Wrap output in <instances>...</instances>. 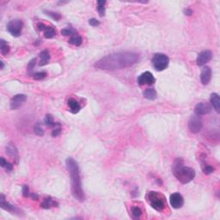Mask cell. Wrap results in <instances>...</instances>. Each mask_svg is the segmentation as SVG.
<instances>
[{
  "mask_svg": "<svg viewBox=\"0 0 220 220\" xmlns=\"http://www.w3.org/2000/svg\"><path fill=\"white\" fill-rule=\"evenodd\" d=\"M139 60V55L134 52H120L105 56L95 64L96 69L105 71L120 70L132 66Z\"/></svg>",
  "mask_w": 220,
  "mask_h": 220,
  "instance_id": "obj_1",
  "label": "cell"
},
{
  "mask_svg": "<svg viewBox=\"0 0 220 220\" xmlns=\"http://www.w3.org/2000/svg\"><path fill=\"white\" fill-rule=\"evenodd\" d=\"M66 168L71 176V193L75 199L80 202H84L85 200V194L84 189L82 187L81 176L80 169L77 161H75L72 157H68L65 161Z\"/></svg>",
  "mask_w": 220,
  "mask_h": 220,
  "instance_id": "obj_2",
  "label": "cell"
},
{
  "mask_svg": "<svg viewBox=\"0 0 220 220\" xmlns=\"http://www.w3.org/2000/svg\"><path fill=\"white\" fill-rule=\"evenodd\" d=\"M172 171L176 179L182 184L190 182L195 177L194 169L185 165L184 161L181 157H178L175 160L172 167Z\"/></svg>",
  "mask_w": 220,
  "mask_h": 220,
  "instance_id": "obj_3",
  "label": "cell"
},
{
  "mask_svg": "<svg viewBox=\"0 0 220 220\" xmlns=\"http://www.w3.org/2000/svg\"><path fill=\"white\" fill-rule=\"evenodd\" d=\"M147 201L149 202L151 207L157 212H162L165 208V199L163 196V194L157 192H155V191L149 192L147 194Z\"/></svg>",
  "mask_w": 220,
  "mask_h": 220,
  "instance_id": "obj_4",
  "label": "cell"
},
{
  "mask_svg": "<svg viewBox=\"0 0 220 220\" xmlns=\"http://www.w3.org/2000/svg\"><path fill=\"white\" fill-rule=\"evenodd\" d=\"M152 64L156 71H162L168 67L169 64V59L163 54H156L152 59Z\"/></svg>",
  "mask_w": 220,
  "mask_h": 220,
  "instance_id": "obj_5",
  "label": "cell"
},
{
  "mask_svg": "<svg viewBox=\"0 0 220 220\" xmlns=\"http://www.w3.org/2000/svg\"><path fill=\"white\" fill-rule=\"evenodd\" d=\"M23 27V23L20 19H15L10 21L7 24V30L10 32L11 35L15 37H18L22 33Z\"/></svg>",
  "mask_w": 220,
  "mask_h": 220,
  "instance_id": "obj_6",
  "label": "cell"
},
{
  "mask_svg": "<svg viewBox=\"0 0 220 220\" xmlns=\"http://www.w3.org/2000/svg\"><path fill=\"white\" fill-rule=\"evenodd\" d=\"M188 127L190 131L193 133H197L201 131L203 127V122L199 115H193L190 118L188 121Z\"/></svg>",
  "mask_w": 220,
  "mask_h": 220,
  "instance_id": "obj_7",
  "label": "cell"
},
{
  "mask_svg": "<svg viewBox=\"0 0 220 220\" xmlns=\"http://www.w3.org/2000/svg\"><path fill=\"white\" fill-rule=\"evenodd\" d=\"M156 82V79L150 71H146L140 75L138 78L139 85H152Z\"/></svg>",
  "mask_w": 220,
  "mask_h": 220,
  "instance_id": "obj_8",
  "label": "cell"
},
{
  "mask_svg": "<svg viewBox=\"0 0 220 220\" xmlns=\"http://www.w3.org/2000/svg\"><path fill=\"white\" fill-rule=\"evenodd\" d=\"M27 100V96L23 94H18V95H14L10 100V109L16 110L19 109L21 106Z\"/></svg>",
  "mask_w": 220,
  "mask_h": 220,
  "instance_id": "obj_9",
  "label": "cell"
},
{
  "mask_svg": "<svg viewBox=\"0 0 220 220\" xmlns=\"http://www.w3.org/2000/svg\"><path fill=\"white\" fill-rule=\"evenodd\" d=\"M169 201H170L171 207L173 208H175V209H179V208L182 207L183 204H184L183 197L179 193H172L169 197Z\"/></svg>",
  "mask_w": 220,
  "mask_h": 220,
  "instance_id": "obj_10",
  "label": "cell"
},
{
  "mask_svg": "<svg viewBox=\"0 0 220 220\" xmlns=\"http://www.w3.org/2000/svg\"><path fill=\"white\" fill-rule=\"evenodd\" d=\"M212 59V52L209 50H205L199 54L197 57V65L198 66H202L204 64H206L207 62Z\"/></svg>",
  "mask_w": 220,
  "mask_h": 220,
  "instance_id": "obj_11",
  "label": "cell"
},
{
  "mask_svg": "<svg viewBox=\"0 0 220 220\" xmlns=\"http://www.w3.org/2000/svg\"><path fill=\"white\" fill-rule=\"evenodd\" d=\"M0 206H1L2 209L7 211V212H10L12 214H17L20 212V210L18 208L14 207L13 205H11L9 202H7L3 194H1V196H0Z\"/></svg>",
  "mask_w": 220,
  "mask_h": 220,
  "instance_id": "obj_12",
  "label": "cell"
},
{
  "mask_svg": "<svg viewBox=\"0 0 220 220\" xmlns=\"http://www.w3.org/2000/svg\"><path fill=\"white\" fill-rule=\"evenodd\" d=\"M195 114L196 115L201 116V115H205L209 114L212 110V107L210 104H208L207 102H200L195 106Z\"/></svg>",
  "mask_w": 220,
  "mask_h": 220,
  "instance_id": "obj_13",
  "label": "cell"
},
{
  "mask_svg": "<svg viewBox=\"0 0 220 220\" xmlns=\"http://www.w3.org/2000/svg\"><path fill=\"white\" fill-rule=\"evenodd\" d=\"M5 152L8 156L11 157V159H13L14 161H16V163H18L19 161V154H18V151H17V147L14 146L12 143H9L7 145L6 148H5Z\"/></svg>",
  "mask_w": 220,
  "mask_h": 220,
  "instance_id": "obj_14",
  "label": "cell"
},
{
  "mask_svg": "<svg viewBox=\"0 0 220 220\" xmlns=\"http://www.w3.org/2000/svg\"><path fill=\"white\" fill-rule=\"evenodd\" d=\"M212 78V70L209 66H205L201 71L200 74V81L203 85H207Z\"/></svg>",
  "mask_w": 220,
  "mask_h": 220,
  "instance_id": "obj_15",
  "label": "cell"
},
{
  "mask_svg": "<svg viewBox=\"0 0 220 220\" xmlns=\"http://www.w3.org/2000/svg\"><path fill=\"white\" fill-rule=\"evenodd\" d=\"M211 103L212 105L214 108V109L219 113L220 111V99H219V95H217V93H212L211 95Z\"/></svg>",
  "mask_w": 220,
  "mask_h": 220,
  "instance_id": "obj_16",
  "label": "cell"
},
{
  "mask_svg": "<svg viewBox=\"0 0 220 220\" xmlns=\"http://www.w3.org/2000/svg\"><path fill=\"white\" fill-rule=\"evenodd\" d=\"M68 106H69V108L71 109V113H73V114H77V113H78V112L80 111V109H81L80 104H79L78 101H76L75 99H69V101H68Z\"/></svg>",
  "mask_w": 220,
  "mask_h": 220,
  "instance_id": "obj_17",
  "label": "cell"
},
{
  "mask_svg": "<svg viewBox=\"0 0 220 220\" xmlns=\"http://www.w3.org/2000/svg\"><path fill=\"white\" fill-rule=\"evenodd\" d=\"M40 65L43 66L45 64H47L50 60V54L48 50H43L40 54Z\"/></svg>",
  "mask_w": 220,
  "mask_h": 220,
  "instance_id": "obj_18",
  "label": "cell"
},
{
  "mask_svg": "<svg viewBox=\"0 0 220 220\" xmlns=\"http://www.w3.org/2000/svg\"><path fill=\"white\" fill-rule=\"evenodd\" d=\"M55 206H58L57 202H55L54 200H52L50 197L46 198L43 200V202L41 203V207L44 208V209H50L52 207H55Z\"/></svg>",
  "mask_w": 220,
  "mask_h": 220,
  "instance_id": "obj_19",
  "label": "cell"
},
{
  "mask_svg": "<svg viewBox=\"0 0 220 220\" xmlns=\"http://www.w3.org/2000/svg\"><path fill=\"white\" fill-rule=\"evenodd\" d=\"M143 95L145 98L148 100H155L156 98V92L154 89H147L144 91Z\"/></svg>",
  "mask_w": 220,
  "mask_h": 220,
  "instance_id": "obj_20",
  "label": "cell"
},
{
  "mask_svg": "<svg viewBox=\"0 0 220 220\" xmlns=\"http://www.w3.org/2000/svg\"><path fill=\"white\" fill-rule=\"evenodd\" d=\"M82 41H83V40H82V37L80 35L74 34V35H72V36L70 38L69 43L71 45H74L76 47H78V46H80V45L82 44Z\"/></svg>",
  "mask_w": 220,
  "mask_h": 220,
  "instance_id": "obj_21",
  "label": "cell"
},
{
  "mask_svg": "<svg viewBox=\"0 0 220 220\" xmlns=\"http://www.w3.org/2000/svg\"><path fill=\"white\" fill-rule=\"evenodd\" d=\"M0 48H1V53H2V54L3 55H7L8 54H9V52H10V46L7 44V42L5 41H3V39L0 41Z\"/></svg>",
  "mask_w": 220,
  "mask_h": 220,
  "instance_id": "obj_22",
  "label": "cell"
},
{
  "mask_svg": "<svg viewBox=\"0 0 220 220\" xmlns=\"http://www.w3.org/2000/svg\"><path fill=\"white\" fill-rule=\"evenodd\" d=\"M56 34V31L51 27H48L44 30V37L47 39H52L54 38Z\"/></svg>",
  "mask_w": 220,
  "mask_h": 220,
  "instance_id": "obj_23",
  "label": "cell"
},
{
  "mask_svg": "<svg viewBox=\"0 0 220 220\" xmlns=\"http://www.w3.org/2000/svg\"><path fill=\"white\" fill-rule=\"evenodd\" d=\"M105 4L106 1H98L97 2V10H98V13L101 17H103L105 15Z\"/></svg>",
  "mask_w": 220,
  "mask_h": 220,
  "instance_id": "obj_24",
  "label": "cell"
},
{
  "mask_svg": "<svg viewBox=\"0 0 220 220\" xmlns=\"http://www.w3.org/2000/svg\"><path fill=\"white\" fill-rule=\"evenodd\" d=\"M45 124L48 126H56L59 123H55L54 120V117L51 115H46V118L44 120Z\"/></svg>",
  "mask_w": 220,
  "mask_h": 220,
  "instance_id": "obj_25",
  "label": "cell"
},
{
  "mask_svg": "<svg viewBox=\"0 0 220 220\" xmlns=\"http://www.w3.org/2000/svg\"><path fill=\"white\" fill-rule=\"evenodd\" d=\"M132 215L133 218H139L142 215V211L138 207H133L132 208Z\"/></svg>",
  "mask_w": 220,
  "mask_h": 220,
  "instance_id": "obj_26",
  "label": "cell"
},
{
  "mask_svg": "<svg viewBox=\"0 0 220 220\" xmlns=\"http://www.w3.org/2000/svg\"><path fill=\"white\" fill-rule=\"evenodd\" d=\"M61 34L64 35V36H67V35H71L72 36V35L76 34V31L73 28H64V29L61 30Z\"/></svg>",
  "mask_w": 220,
  "mask_h": 220,
  "instance_id": "obj_27",
  "label": "cell"
},
{
  "mask_svg": "<svg viewBox=\"0 0 220 220\" xmlns=\"http://www.w3.org/2000/svg\"><path fill=\"white\" fill-rule=\"evenodd\" d=\"M202 169H203L204 173L207 174V175H209V174H211V173H212L214 171V169L212 166L206 164L205 163H202Z\"/></svg>",
  "mask_w": 220,
  "mask_h": 220,
  "instance_id": "obj_28",
  "label": "cell"
},
{
  "mask_svg": "<svg viewBox=\"0 0 220 220\" xmlns=\"http://www.w3.org/2000/svg\"><path fill=\"white\" fill-rule=\"evenodd\" d=\"M47 76V73L44 71H40V72H36L33 75V78L35 80H41V79H44Z\"/></svg>",
  "mask_w": 220,
  "mask_h": 220,
  "instance_id": "obj_29",
  "label": "cell"
},
{
  "mask_svg": "<svg viewBox=\"0 0 220 220\" xmlns=\"http://www.w3.org/2000/svg\"><path fill=\"white\" fill-rule=\"evenodd\" d=\"M45 13L47 14L48 16L51 17L55 21H59L61 18L60 15L58 13H55V12H52V11H45Z\"/></svg>",
  "mask_w": 220,
  "mask_h": 220,
  "instance_id": "obj_30",
  "label": "cell"
},
{
  "mask_svg": "<svg viewBox=\"0 0 220 220\" xmlns=\"http://www.w3.org/2000/svg\"><path fill=\"white\" fill-rule=\"evenodd\" d=\"M34 132L37 134L38 136H43L44 135V131H43V129H42V127H41V125H40V124L38 123L37 125L34 126Z\"/></svg>",
  "mask_w": 220,
  "mask_h": 220,
  "instance_id": "obj_31",
  "label": "cell"
},
{
  "mask_svg": "<svg viewBox=\"0 0 220 220\" xmlns=\"http://www.w3.org/2000/svg\"><path fill=\"white\" fill-rule=\"evenodd\" d=\"M61 132V127H60V125H59L57 126V128L54 129V131L52 132V136L53 137H57V136H59V134H60Z\"/></svg>",
  "mask_w": 220,
  "mask_h": 220,
  "instance_id": "obj_32",
  "label": "cell"
},
{
  "mask_svg": "<svg viewBox=\"0 0 220 220\" xmlns=\"http://www.w3.org/2000/svg\"><path fill=\"white\" fill-rule=\"evenodd\" d=\"M89 23H90V25H91L92 27H96L100 24V22L95 18H91V19L89 20Z\"/></svg>",
  "mask_w": 220,
  "mask_h": 220,
  "instance_id": "obj_33",
  "label": "cell"
},
{
  "mask_svg": "<svg viewBox=\"0 0 220 220\" xmlns=\"http://www.w3.org/2000/svg\"><path fill=\"white\" fill-rule=\"evenodd\" d=\"M35 61H36V59H33L28 63V71H29V72L33 71L34 65H35Z\"/></svg>",
  "mask_w": 220,
  "mask_h": 220,
  "instance_id": "obj_34",
  "label": "cell"
},
{
  "mask_svg": "<svg viewBox=\"0 0 220 220\" xmlns=\"http://www.w3.org/2000/svg\"><path fill=\"white\" fill-rule=\"evenodd\" d=\"M23 195L24 197H28L29 195V188L27 185H24L23 187Z\"/></svg>",
  "mask_w": 220,
  "mask_h": 220,
  "instance_id": "obj_35",
  "label": "cell"
},
{
  "mask_svg": "<svg viewBox=\"0 0 220 220\" xmlns=\"http://www.w3.org/2000/svg\"><path fill=\"white\" fill-rule=\"evenodd\" d=\"M5 169H7V171H11V170L13 169V165H12L11 163L7 162L6 165H5Z\"/></svg>",
  "mask_w": 220,
  "mask_h": 220,
  "instance_id": "obj_36",
  "label": "cell"
},
{
  "mask_svg": "<svg viewBox=\"0 0 220 220\" xmlns=\"http://www.w3.org/2000/svg\"><path fill=\"white\" fill-rule=\"evenodd\" d=\"M7 162L4 160V158L3 157H1L0 158V165H1V167H5V165H6Z\"/></svg>",
  "mask_w": 220,
  "mask_h": 220,
  "instance_id": "obj_37",
  "label": "cell"
},
{
  "mask_svg": "<svg viewBox=\"0 0 220 220\" xmlns=\"http://www.w3.org/2000/svg\"><path fill=\"white\" fill-rule=\"evenodd\" d=\"M184 13L187 16H191L193 14V10H190V9H186V10H184Z\"/></svg>",
  "mask_w": 220,
  "mask_h": 220,
  "instance_id": "obj_38",
  "label": "cell"
},
{
  "mask_svg": "<svg viewBox=\"0 0 220 220\" xmlns=\"http://www.w3.org/2000/svg\"><path fill=\"white\" fill-rule=\"evenodd\" d=\"M31 197H32V199H33V200H37L38 199H39V197H38V195L36 194V193H32V194H31Z\"/></svg>",
  "mask_w": 220,
  "mask_h": 220,
  "instance_id": "obj_39",
  "label": "cell"
},
{
  "mask_svg": "<svg viewBox=\"0 0 220 220\" xmlns=\"http://www.w3.org/2000/svg\"><path fill=\"white\" fill-rule=\"evenodd\" d=\"M0 64H1V67H0V69H3V61H0Z\"/></svg>",
  "mask_w": 220,
  "mask_h": 220,
  "instance_id": "obj_40",
  "label": "cell"
}]
</instances>
